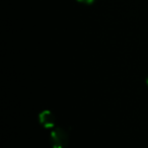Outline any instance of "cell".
<instances>
[{
  "instance_id": "obj_3",
  "label": "cell",
  "mask_w": 148,
  "mask_h": 148,
  "mask_svg": "<svg viewBox=\"0 0 148 148\" xmlns=\"http://www.w3.org/2000/svg\"><path fill=\"white\" fill-rule=\"evenodd\" d=\"M78 1L81 3H85V4H91L95 0H78Z\"/></svg>"
},
{
  "instance_id": "obj_4",
  "label": "cell",
  "mask_w": 148,
  "mask_h": 148,
  "mask_svg": "<svg viewBox=\"0 0 148 148\" xmlns=\"http://www.w3.org/2000/svg\"><path fill=\"white\" fill-rule=\"evenodd\" d=\"M146 81H147V84H148V78H147V80H146Z\"/></svg>"
},
{
  "instance_id": "obj_1",
  "label": "cell",
  "mask_w": 148,
  "mask_h": 148,
  "mask_svg": "<svg viewBox=\"0 0 148 148\" xmlns=\"http://www.w3.org/2000/svg\"><path fill=\"white\" fill-rule=\"evenodd\" d=\"M50 140L53 148H65L68 143V135L65 130L57 128L51 133Z\"/></svg>"
},
{
  "instance_id": "obj_2",
  "label": "cell",
  "mask_w": 148,
  "mask_h": 148,
  "mask_svg": "<svg viewBox=\"0 0 148 148\" xmlns=\"http://www.w3.org/2000/svg\"><path fill=\"white\" fill-rule=\"evenodd\" d=\"M40 122L44 127H53L55 125V117L50 111H44L40 115Z\"/></svg>"
}]
</instances>
